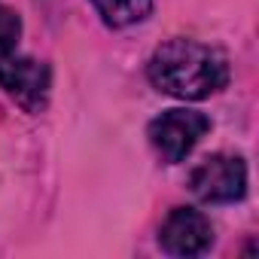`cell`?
I'll return each mask as SVG.
<instances>
[{"mask_svg":"<svg viewBox=\"0 0 259 259\" xmlns=\"http://www.w3.org/2000/svg\"><path fill=\"white\" fill-rule=\"evenodd\" d=\"M189 189L195 198L210 204H229L241 201L247 195V165L241 156L217 153L198 162L189 174Z\"/></svg>","mask_w":259,"mask_h":259,"instance_id":"cell-2","label":"cell"},{"mask_svg":"<svg viewBox=\"0 0 259 259\" xmlns=\"http://www.w3.org/2000/svg\"><path fill=\"white\" fill-rule=\"evenodd\" d=\"M95 10L101 13V19L110 28H128V25H138L150 16L153 10V0H92Z\"/></svg>","mask_w":259,"mask_h":259,"instance_id":"cell-6","label":"cell"},{"mask_svg":"<svg viewBox=\"0 0 259 259\" xmlns=\"http://www.w3.org/2000/svg\"><path fill=\"white\" fill-rule=\"evenodd\" d=\"M0 89H4L25 113H40V110H46V101H49L52 73L37 58L10 55L7 61H0Z\"/></svg>","mask_w":259,"mask_h":259,"instance_id":"cell-4","label":"cell"},{"mask_svg":"<svg viewBox=\"0 0 259 259\" xmlns=\"http://www.w3.org/2000/svg\"><path fill=\"white\" fill-rule=\"evenodd\" d=\"M159 244L171 256H201L213 244V226L195 207H174L159 229Z\"/></svg>","mask_w":259,"mask_h":259,"instance_id":"cell-5","label":"cell"},{"mask_svg":"<svg viewBox=\"0 0 259 259\" xmlns=\"http://www.w3.org/2000/svg\"><path fill=\"white\" fill-rule=\"evenodd\" d=\"M147 73L150 82L165 95H174L180 101H204L226 89L229 61L213 46L174 37L153 52Z\"/></svg>","mask_w":259,"mask_h":259,"instance_id":"cell-1","label":"cell"},{"mask_svg":"<svg viewBox=\"0 0 259 259\" xmlns=\"http://www.w3.org/2000/svg\"><path fill=\"white\" fill-rule=\"evenodd\" d=\"M19 37H22V19H19V13L0 7V61H7L10 55H16Z\"/></svg>","mask_w":259,"mask_h":259,"instance_id":"cell-7","label":"cell"},{"mask_svg":"<svg viewBox=\"0 0 259 259\" xmlns=\"http://www.w3.org/2000/svg\"><path fill=\"white\" fill-rule=\"evenodd\" d=\"M210 132V119L198 110H165L162 116H156L150 122V144L156 147V153L165 162H183L195 144Z\"/></svg>","mask_w":259,"mask_h":259,"instance_id":"cell-3","label":"cell"}]
</instances>
